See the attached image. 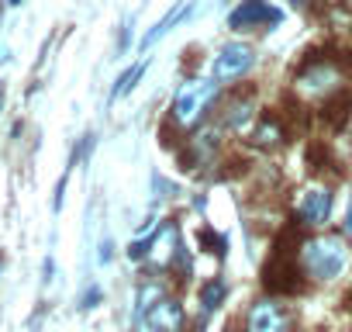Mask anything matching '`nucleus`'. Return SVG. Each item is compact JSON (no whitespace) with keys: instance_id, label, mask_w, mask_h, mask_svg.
Masks as SVG:
<instances>
[{"instance_id":"2eb2a0df","label":"nucleus","mask_w":352,"mask_h":332,"mask_svg":"<svg viewBox=\"0 0 352 332\" xmlns=\"http://www.w3.org/2000/svg\"><path fill=\"white\" fill-rule=\"evenodd\" d=\"M252 138H256L259 145H276V142L283 138V128H280L276 118H266V121H259V128H256Z\"/></svg>"},{"instance_id":"f03ea898","label":"nucleus","mask_w":352,"mask_h":332,"mask_svg":"<svg viewBox=\"0 0 352 332\" xmlns=\"http://www.w3.org/2000/svg\"><path fill=\"white\" fill-rule=\"evenodd\" d=\"M297 256H300V270L311 280L328 284V280H335L345 270L349 246H345L342 236H311V239H304V246H300Z\"/></svg>"},{"instance_id":"6ab92c4d","label":"nucleus","mask_w":352,"mask_h":332,"mask_svg":"<svg viewBox=\"0 0 352 332\" xmlns=\"http://www.w3.org/2000/svg\"><path fill=\"white\" fill-rule=\"evenodd\" d=\"M131 332H159V329H152L148 322H142V318H135V325H131Z\"/></svg>"},{"instance_id":"f3484780","label":"nucleus","mask_w":352,"mask_h":332,"mask_svg":"<svg viewBox=\"0 0 352 332\" xmlns=\"http://www.w3.org/2000/svg\"><path fill=\"white\" fill-rule=\"evenodd\" d=\"M345 236H352V191H349V201H345Z\"/></svg>"},{"instance_id":"4468645a","label":"nucleus","mask_w":352,"mask_h":332,"mask_svg":"<svg viewBox=\"0 0 352 332\" xmlns=\"http://www.w3.org/2000/svg\"><path fill=\"white\" fill-rule=\"evenodd\" d=\"M142 73H145V63H135L131 70H124L121 76H118V83H114V90H111V101H118L121 94H128L138 80H142Z\"/></svg>"},{"instance_id":"9d476101","label":"nucleus","mask_w":352,"mask_h":332,"mask_svg":"<svg viewBox=\"0 0 352 332\" xmlns=\"http://www.w3.org/2000/svg\"><path fill=\"white\" fill-rule=\"evenodd\" d=\"M166 298V287H162V280L159 277H148V280H142L138 284V291H135V315H142V311H148L155 301H162Z\"/></svg>"},{"instance_id":"0eeeda50","label":"nucleus","mask_w":352,"mask_h":332,"mask_svg":"<svg viewBox=\"0 0 352 332\" xmlns=\"http://www.w3.org/2000/svg\"><path fill=\"white\" fill-rule=\"evenodd\" d=\"M294 211H297L300 225H311V229L324 225L331 215V191L328 187H304L294 201Z\"/></svg>"},{"instance_id":"7ed1b4c3","label":"nucleus","mask_w":352,"mask_h":332,"mask_svg":"<svg viewBox=\"0 0 352 332\" xmlns=\"http://www.w3.org/2000/svg\"><path fill=\"white\" fill-rule=\"evenodd\" d=\"M283 11L273 8L270 0H242V4L228 14V28L232 32H256V28H270L280 25Z\"/></svg>"},{"instance_id":"20e7f679","label":"nucleus","mask_w":352,"mask_h":332,"mask_svg":"<svg viewBox=\"0 0 352 332\" xmlns=\"http://www.w3.org/2000/svg\"><path fill=\"white\" fill-rule=\"evenodd\" d=\"M252 63H256L252 49L242 42H232V45H221L218 56L211 59V76L218 83H232V80H242L252 70Z\"/></svg>"},{"instance_id":"423d86ee","label":"nucleus","mask_w":352,"mask_h":332,"mask_svg":"<svg viewBox=\"0 0 352 332\" xmlns=\"http://www.w3.org/2000/svg\"><path fill=\"white\" fill-rule=\"evenodd\" d=\"M245 332H290V311L276 298H259L245 315Z\"/></svg>"},{"instance_id":"6e6552de","label":"nucleus","mask_w":352,"mask_h":332,"mask_svg":"<svg viewBox=\"0 0 352 332\" xmlns=\"http://www.w3.org/2000/svg\"><path fill=\"white\" fill-rule=\"evenodd\" d=\"M135 318L148 322L159 332H184L187 329V311H184V304L176 301V298H162V301H155L148 311H142Z\"/></svg>"},{"instance_id":"a211bd4d","label":"nucleus","mask_w":352,"mask_h":332,"mask_svg":"<svg viewBox=\"0 0 352 332\" xmlns=\"http://www.w3.org/2000/svg\"><path fill=\"white\" fill-rule=\"evenodd\" d=\"M100 263H111V239L100 242Z\"/></svg>"},{"instance_id":"f8f14e48","label":"nucleus","mask_w":352,"mask_h":332,"mask_svg":"<svg viewBox=\"0 0 352 332\" xmlns=\"http://www.w3.org/2000/svg\"><path fill=\"white\" fill-rule=\"evenodd\" d=\"M249 121H252V101H235L228 111H225V125L232 128V132H242V128H249Z\"/></svg>"},{"instance_id":"9b49d317","label":"nucleus","mask_w":352,"mask_h":332,"mask_svg":"<svg viewBox=\"0 0 352 332\" xmlns=\"http://www.w3.org/2000/svg\"><path fill=\"white\" fill-rule=\"evenodd\" d=\"M190 11H194L190 4H180V8H173V11H169V14H166V18H162V21H159V25H155V28H152L148 35H145V42H142V49H148V45L155 42V39H162V35H166V32H169V28H173L176 21H180V18H187Z\"/></svg>"},{"instance_id":"1a4fd4ad","label":"nucleus","mask_w":352,"mask_h":332,"mask_svg":"<svg viewBox=\"0 0 352 332\" xmlns=\"http://www.w3.org/2000/svg\"><path fill=\"white\" fill-rule=\"evenodd\" d=\"M335 80H338V70L331 63H318L297 76V87L300 90H328V83H335Z\"/></svg>"},{"instance_id":"4be33fe9","label":"nucleus","mask_w":352,"mask_h":332,"mask_svg":"<svg viewBox=\"0 0 352 332\" xmlns=\"http://www.w3.org/2000/svg\"><path fill=\"white\" fill-rule=\"evenodd\" d=\"M294 4H300V0H294Z\"/></svg>"},{"instance_id":"39448f33","label":"nucleus","mask_w":352,"mask_h":332,"mask_svg":"<svg viewBox=\"0 0 352 332\" xmlns=\"http://www.w3.org/2000/svg\"><path fill=\"white\" fill-rule=\"evenodd\" d=\"M148 256L155 260V267H173V263H187V249H184V242H180V225L176 222H162L159 225V232L148 239Z\"/></svg>"},{"instance_id":"412c9836","label":"nucleus","mask_w":352,"mask_h":332,"mask_svg":"<svg viewBox=\"0 0 352 332\" xmlns=\"http://www.w3.org/2000/svg\"><path fill=\"white\" fill-rule=\"evenodd\" d=\"M0 107H4V94H0Z\"/></svg>"},{"instance_id":"ddd939ff","label":"nucleus","mask_w":352,"mask_h":332,"mask_svg":"<svg viewBox=\"0 0 352 332\" xmlns=\"http://www.w3.org/2000/svg\"><path fill=\"white\" fill-rule=\"evenodd\" d=\"M225 291H228V287H225V280H221V277L208 280V284H204V291H201V308L211 315V311H214V308L225 301Z\"/></svg>"},{"instance_id":"dca6fc26","label":"nucleus","mask_w":352,"mask_h":332,"mask_svg":"<svg viewBox=\"0 0 352 332\" xmlns=\"http://www.w3.org/2000/svg\"><path fill=\"white\" fill-rule=\"evenodd\" d=\"M100 298H104V294H100V287H90V291L83 294L80 308H83V311H90V308H97V301H100Z\"/></svg>"},{"instance_id":"f257e3e1","label":"nucleus","mask_w":352,"mask_h":332,"mask_svg":"<svg viewBox=\"0 0 352 332\" xmlns=\"http://www.w3.org/2000/svg\"><path fill=\"white\" fill-rule=\"evenodd\" d=\"M218 87H221V83H218L214 76H194V80H184L180 90L173 94L169 121H173L176 128H184V132L197 128V125L208 118L211 104L218 101Z\"/></svg>"},{"instance_id":"5701e85b","label":"nucleus","mask_w":352,"mask_h":332,"mask_svg":"<svg viewBox=\"0 0 352 332\" xmlns=\"http://www.w3.org/2000/svg\"><path fill=\"white\" fill-rule=\"evenodd\" d=\"M0 263H4V260H0Z\"/></svg>"},{"instance_id":"aec40b11","label":"nucleus","mask_w":352,"mask_h":332,"mask_svg":"<svg viewBox=\"0 0 352 332\" xmlns=\"http://www.w3.org/2000/svg\"><path fill=\"white\" fill-rule=\"evenodd\" d=\"M8 4H11V8H21V4H25V0H8Z\"/></svg>"}]
</instances>
